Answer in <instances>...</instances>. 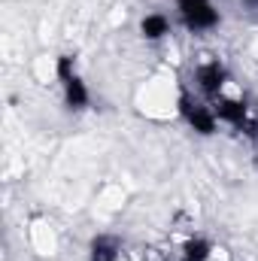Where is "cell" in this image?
Returning <instances> with one entry per match:
<instances>
[{
  "mask_svg": "<svg viewBox=\"0 0 258 261\" xmlns=\"http://www.w3.org/2000/svg\"><path fill=\"white\" fill-rule=\"evenodd\" d=\"M140 31H143L146 40H164V37L170 34V18L161 15V12H149V15L143 18Z\"/></svg>",
  "mask_w": 258,
  "mask_h": 261,
  "instance_id": "6da1fadb",
  "label": "cell"
},
{
  "mask_svg": "<svg viewBox=\"0 0 258 261\" xmlns=\"http://www.w3.org/2000/svg\"><path fill=\"white\" fill-rule=\"evenodd\" d=\"M34 246H37V252L40 255H52L55 252V234L46 228V225H34Z\"/></svg>",
  "mask_w": 258,
  "mask_h": 261,
  "instance_id": "7a4b0ae2",
  "label": "cell"
}]
</instances>
